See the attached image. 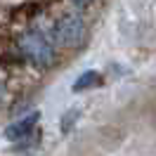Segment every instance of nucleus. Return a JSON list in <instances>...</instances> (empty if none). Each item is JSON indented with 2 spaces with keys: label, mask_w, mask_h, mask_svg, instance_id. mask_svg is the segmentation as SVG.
<instances>
[{
  "label": "nucleus",
  "mask_w": 156,
  "mask_h": 156,
  "mask_svg": "<svg viewBox=\"0 0 156 156\" xmlns=\"http://www.w3.org/2000/svg\"><path fill=\"white\" fill-rule=\"evenodd\" d=\"M19 50L21 55L36 66H50L55 62V50L50 45V40L38 33V31H29L19 38Z\"/></svg>",
  "instance_id": "nucleus-1"
},
{
  "label": "nucleus",
  "mask_w": 156,
  "mask_h": 156,
  "mask_svg": "<svg viewBox=\"0 0 156 156\" xmlns=\"http://www.w3.org/2000/svg\"><path fill=\"white\" fill-rule=\"evenodd\" d=\"M55 40L62 48H76L85 38V24L78 14H64L62 19L55 24Z\"/></svg>",
  "instance_id": "nucleus-2"
},
{
  "label": "nucleus",
  "mask_w": 156,
  "mask_h": 156,
  "mask_svg": "<svg viewBox=\"0 0 156 156\" xmlns=\"http://www.w3.org/2000/svg\"><path fill=\"white\" fill-rule=\"evenodd\" d=\"M38 121H40V111H31L24 118H19V121H14L5 128V137L10 142H24L33 135V128L38 126Z\"/></svg>",
  "instance_id": "nucleus-3"
},
{
  "label": "nucleus",
  "mask_w": 156,
  "mask_h": 156,
  "mask_svg": "<svg viewBox=\"0 0 156 156\" xmlns=\"http://www.w3.org/2000/svg\"><path fill=\"white\" fill-rule=\"evenodd\" d=\"M99 83H102V73L99 71H85V73H80L76 78V83H73V92H85L90 88H97Z\"/></svg>",
  "instance_id": "nucleus-4"
},
{
  "label": "nucleus",
  "mask_w": 156,
  "mask_h": 156,
  "mask_svg": "<svg viewBox=\"0 0 156 156\" xmlns=\"http://www.w3.org/2000/svg\"><path fill=\"white\" fill-rule=\"evenodd\" d=\"M78 118H80V109H71V111H66V114L62 116V133H71V128L78 123Z\"/></svg>",
  "instance_id": "nucleus-5"
},
{
  "label": "nucleus",
  "mask_w": 156,
  "mask_h": 156,
  "mask_svg": "<svg viewBox=\"0 0 156 156\" xmlns=\"http://www.w3.org/2000/svg\"><path fill=\"white\" fill-rule=\"evenodd\" d=\"M71 2H76L78 7H85V5H90V2H92V0H71Z\"/></svg>",
  "instance_id": "nucleus-6"
},
{
  "label": "nucleus",
  "mask_w": 156,
  "mask_h": 156,
  "mask_svg": "<svg viewBox=\"0 0 156 156\" xmlns=\"http://www.w3.org/2000/svg\"><path fill=\"white\" fill-rule=\"evenodd\" d=\"M2 92H5V88H2V80H0V97H2Z\"/></svg>",
  "instance_id": "nucleus-7"
}]
</instances>
